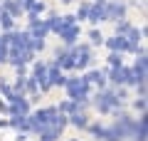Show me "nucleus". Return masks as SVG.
<instances>
[]
</instances>
